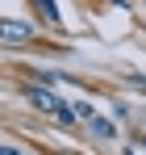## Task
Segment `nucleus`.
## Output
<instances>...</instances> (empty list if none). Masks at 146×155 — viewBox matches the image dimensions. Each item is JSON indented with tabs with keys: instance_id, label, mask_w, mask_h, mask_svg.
I'll return each instance as SVG.
<instances>
[{
	"instance_id": "obj_5",
	"label": "nucleus",
	"mask_w": 146,
	"mask_h": 155,
	"mask_svg": "<svg viewBox=\"0 0 146 155\" xmlns=\"http://www.w3.org/2000/svg\"><path fill=\"white\" fill-rule=\"evenodd\" d=\"M38 8L46 13V21H59V8H54V0H38Z\"/></svg>"
},
{
	"instance_id": "obj_2",
	"label": "nucleus",
	"mask_w": 146,
	"mask_h": 155,
	"mask_svg": "<svg viewBox=\"0 0 146 155\" xmlns=\"http://www.w3.org/2000/svg\"><path fill=\"white\" fill-rule=\"evenodd\" d=\"M29 101L38 105V109H42V113H54V109H59V97H54V92H50V88H42V84H38V88H29Z\"/></svg>"
},
{
	"instance_id": "obj_8",
	"label": "nucleus",
	"mask_w": 146,
	"mask_h": 155,
	"mask_svg": "<svg viewBox=\"0 0 146 155\" xmlns=\"http://www.w3.org/2000/svg\"><path fill=\"white\" fill-rule=\"evenodd\" d=\"M129 155H134V151H129Z\"/></svg>"
},
{
	"instance_id": "obj_3",
	"label": "nucleus",
	"mask_w": 146,
	"mask_h": 155,
	"mask_svg": "<svg viewBox=\"0 0 146 155\" xmlns=\"http://www.w3.org/2000/svg\"><path fill=\"white\" fill-rule=\"evenodd\" d=\"M88 126L96 130L100 138H113V134H117V130H113V122H109V117H100V113H92V117H88Z\"/></svg>"
},
{
	"instance_id": "obj_7",
	"label": "nucleus",
	"mask_w": 146,
	"mask_h": 155,
	"mask_svg": "<svg viewBox=\"0 0 146 155\" xmlns=\"http://www.w3.org/2000/svg\"><path fill=\"white\" fill-rule=\"evenodd\" d=\"M129 80H134V84H142V88H146V76H129Z\"/></svg>"
},
{
	"instance_id": "obj_4",
	"label": "nucleus",
	"mask_w": 146,
	"mask_h": 155,
	"mask_svg": "<svg viewBox=\"0 0 146 155\" xmlns=\"http://www.w3.org/2000/svg\"><path fill=\"white\" fill-rule=\"evenodd\" d=\"M54 117H59L63 126H75V109H71V105H67V101H63V105H59V109H54Z\"/></svg>"
},
{
	"instance_id": "obj_6",
	"label": "nucleus",
	"mask_w": 146,
	"mask_h": 155,
	"mask_svg": "<svg viewBox=\"0 0 146 155\" xmlns=\"http://www.w3.org/2000/svg\"><path fill=\"white\" fill-rule=\"evenodd\" d=\"M0 155H17V147H0Z\"/></svg>"
},
{
	"instance_id": "obj_1",
	"label": "nucleus",
	"mask_w": 146,
	"mask_h": 155,
	"mask_svg": "<svg viewBox=\"0 0 146 155\" xmlns=\"http://www.w3.org/2000/svg\"><path fill=\"white\" fill-rule=\"evenodd\" d=\"M0 38L4 42H33V25L17 17H0Z\"/></svg>"
}]
</instances>
